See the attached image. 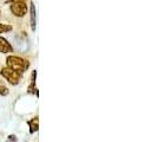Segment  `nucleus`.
I'll return each mask as SVG.
<instances>
[{
  "instance_id": "nucleus-1",
  "label": "nucleus",
  "mask_w": 157,
  "mask_h": 142,
  "mask_svg": "<svg viewBox=\"0 0 157 142\" xmlns=\"http://www.w3.org/2000/svg\"><path fill=\"white\" fill-rule=\"evenodd\" d=\"M6 65H7L8 68L13 69V70L19 71V72L24 73L25 71L29 69L30 63H29L26 59L19 57V56L12 55V56H8L7 58H6Z\"/></svg>"
},
{
  "instance_id": "nucleus-2",
  "label": "nucleus",
  "mask_w": 157,
  "mask_h": 142,
  "mask_svg": "<svg viewBox=\"0 0 157 142\" xmlns=\"http://www.w3.org/2000/svg\"><path fill=\"white\" fill-rule=\"evenodd\" d=\"M0 73H1V76L6 79L10 84H12V85H18V84L20 83V81H21V77H23V73H21V72L13 70V69H11V68H8V66L2 68L1 71H0Z\"/></svg>"
},
{
  "instance_id": "nucleus-3",
  "label": "nucleus",
  "mask_w": 157,
  "mask_h": 142,
  "mask_svg": "<svg viewBox=\"0 0 157 142\" xmlns=\"http://www.w3.org/2000/svg\"><path fill=\"white\" fill-rule=\"evenodd\" d=\"M10 11L12 12L13 16L18 18H23L27 14V5L26 1H18V2H11Z\"/></svg>"
},
{
  "instance_id": "nucleus-4",
  "label": "nucleus",
  "mask_w": 157,
  "mask_h": 142,
  "mask_svg": "<svg viewBox=\"0 0 157 142\" xmlns=\"http://www.w3.org/2000/svg\"><path fill=\"white\" fill-rule=\"evenodd\" d=\"M13 52V47L10 41L2 37H0V53H11Z\"/></svg>"
},
{
  "instance_id": "nucleus-5",
  "label": "nucleus",
  "mask_w": 157,
  "mask_h": 142,
  "mask_svg": "<svg viewBox=\"0 0 157 142\" xmlns=\"http://www.w3.org/2000/svg\"><path fill=\"white\" fill-rule=\"evenodd\" d=\"M36 77H37V71L34 70L32 72V76H31V84L29 87V94H34L37 97L39 96V93H38V89L36 88Z\"/></svg>"
},
{
  "instance_id": "nucleus-6",
  "label": "nucleus",
  "mask_w": 157,
  "mask_h": 142,
  "mask_svg": "<svg viewBox=\"0 0 157 142\" xmlns=\"http://www.w3.org/2000/svg\"><path fill=\"white\" fill-rule=\"evenodd\" d=\"M30 22H31L32 31H36L37 20H36V6H34V2L33 1H31V4H30Z\"/></svg>"
},
{
  "instance_id": "nucleus-7",
  "label": "nucleus",
  "mask_w": 157,
  "mask_h": 142,
  "mask_svg": "<svg viewBox=\"0 0 157 142\" xmlns=\"http://www.w3.org/2000/svg\"><path fill=\"white\" fill-rule=\"evenodd\" d=\"M27 124L30 127V134H34L39 129V120H38V117L32 118L27 122Z\"/></svg>"
},
{
  "instance_id": "nucleus-8",
  "label": "nucleus",
  "mask_w": 157,
  "mask_h": 142,
  "mask_svg": "<svg viewBox=\"0 0 157 142\" xmlns=\"http://www.w3.org/2000/svg\"><path fill=\"white\" fill-rule=\"evenodd\" d=\"M10 31H12V26L11 25H8V24H0V34Z\"/></svg>"
},
{
  "instance_id": "nucleus-9",
  "label": "nucleus",
  "mask_w": 157,
  "mask_h": 142,
  "mask_svg": "<svg viewBox=\"0 0 157 142\" xmlns=\"http://www.w3.org/2000/svg\"><path fill=\"white\" fill-rule=\"evenodd\" d=\"M0 95H1V96H6V95H8L7 88L4 87V85H0Z\"/></svg>"
},
{
  "instance_id": "nucleus-10",
  "label": "nucleus",
  "mask_w": 157,
  "mask_h": 142,
  "mask_svg": "<svg viewBox=\"0 0 157 142\" xmlns=\"http://www.w3.org/2000/svg\"><path fill=\"white\" fill-rule=\"evenodd\" d=\"M18 141V137H17V135H10L7 137V142H17Z\"/></svg>"
},
{
  "instance_id": "nucleus-11",
  "label": "nucleus",
  "mask_w": 157,
  "mask_h": 142,
  "mask_svg": "<svg viewBox=\"0 0 157 142\" xmlns=\"http://www.w3.org/2000/svg\"><path fill=\"white\" fill-rule=\"evenodd\" d=\"M5 1H8V2H18V1H26V0H5Z\"/></svg>"
},
{
  "instance_id": "nucleus-12",
  "label": "nucleus",
  "mask_w": 157,
  "mask_h": 142,
  "mask_svg": "<svg viewBox=\"0 0 157 142\" xmlns=\"http://www.w3.org/2000/svg\"><path fill=\"white\" fill-rule=\"evenodd\" d=\"M0 14H1V10H0Z\"/></svg>"
}]
</instances>
